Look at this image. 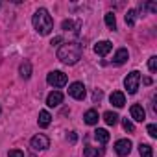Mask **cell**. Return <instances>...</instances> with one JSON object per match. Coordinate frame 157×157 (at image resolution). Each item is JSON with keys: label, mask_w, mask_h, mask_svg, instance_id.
<instances>
[{"label": "cell", "mask_w": 157, "mask_h": 157, "mask_svg": "<svg viewBox=\"0 0 157 157\" xmlns=\"http://www.w3.org/2000/svg\"><path fill=\"white\" fill-rule=\"evenodd\" d=\"M82 54H83V46L80 43L72 41V43H65V44L59 46L57 59L61 63H65V65H76L78 61L82 59Z\"/></svg>", "instance_id": "6da1fadb"}, {"label": "cell", "mask_w": 157, "mask_h": 157, "mask_svg": "<svg viewBox=\"0 0 157 157\" xmlns=\"http://www.w3.org/2000/svg\"><path fill=\"white\" fill-rule=\"evenodd\" d=\"M32 22H33V28L37 30L39 35H48V33L54 30V19L50 17V13H48L44 8H39V10L33 13Z\"/></svg>", "instance_id": "7a4b0ae2"}, {"label": "cell", "mask_w": 157, "mask_h": 157, "mask_svg": "<svg viewBox=\"0 0 157 157\" xmlns=\"http://www.w3.org/2000/svg\"><path fill=\"white\" fill-rule=\"evenodd\" d=\"M139 85H140V72L133 70V72H129L124 78V87H126L128 94H135L137 89H139Z\"/></svg>", "instance_id": "3957f363"}, {"label": "cell", "mask_w": 157, "mask_h": 157, "mask_svg": "<svg viewBox=\"0 0 157 157\" xmlns=\"http://www.w3.org/2000/svg\"><path fill=\"white\" fill-rule=\"evenodd\" d=\"M46 82H48V85L59 89V87H65V85H67L68 78H67V74L61 72V70H52V72H48V76H46Z\"/></svg>", "instance_id": "277c9868"}, {"label": "cell", "mask_w": 157, "mask_h": 157, "mask_svg": "<svg viewBox=\"0 0 157 157\" xmlns=\"http://www.w3.org/2000/svg\"><path fill=\"white\" fill-rule=\"evenodd\" d=\"M30 146H32V150H35V151H44V150L50 148V139H48L46 135H43V133H37L35 137H32Z\"/></svg>", "instance_id": "5b68a950"}, {"label": "cell", "mask_w": 157, "mask_h": 157, "mask_svg": "<svg viewBox=\"0 0 157 157\" xmlns=\"http://www.w3.org/2000/svg\"><path fill=\"white\" fill-rule=\"evenodd\" d=\"M68 94H70L74 100H83L85 94H87V89H85V85H83L82 82H74V83H70V87H68Z\"/></svg>", "instance_id": "8992f818"}, {"label": "cell", "mask_w": 157, "mask_h": 157, "mask_svg": "<svg viewBox=\"0 0 157 157\" xmlns=\"http://www.w3.org/2000/svg\"><path fill=\"white\" fill-rule=\"evenodd\" d=\"M115 151H117V155L126 157V155L131 151V140H129V139H118V140L115 142Z\"/></svg>", "instance_id": "52a82bcc"}, {"label": "cell", "mask_w": 157, "mask_h": 157, "mask_svg": "<svg viewBox=\"0 0 157 157\" xmlns=\"http://www.w3.org/2000/svg\"><path fill=\"white\" fill-rule=\"evenodd\" d=\"M129 113H131V118H133V120H137V122H144V118H146V111H144V107H142L140 104L131 105Z\"/></svg>", "instance_id": "ba28073f"}, {"label": "cell", "mask_w": 157, "mask_h": 157, "mask_svg": "<svg viewBox=\"0 0 157 157\" xmlns=\"http://www.w3.org/2000/svg\"><path fill=\"white\" fill-rule=\"evenodd\" d=\"M113 50V44H111V41H100V43H96L94 44V52L98 54V56H107L109 52Z\"/></svg>", "instance_id": "9c48e42d"}, {"label": "cell", "mask_w": 157, "mask_h": 157, "mask_svg": "<svg viewBox=\"0 0 157 157\" xmlns=\"http://www.w3.org/2000/svg\"><path fill=\"white\" fill-rule=\"evenodd\" d=\"M129 59V52L128 48H118L113 56V65H124L126 61Z\"/></svg>", "instance_id": "30bf717a"}, {"label": "cell", "mask_w": 157, "mask_h": 157, "mask_svg": "<svg viewBox=\"0 0 157 157\" xmlns=\"http://www.w3.org/2000/svg\"><path fill=\"white\" fill-rule=\"evenodd\" d=\"M61 102H63V94L59 91H52L46 96V105L48 107H57V105H61Z\"/></svg>", "instance_id": "8fae6325"}, {"label": "cell", "mask_w": 157, "mask_h": 157, "mask_svg": "<svg viewBox=\"0 0 157 157\" xmlns=\"http://www.w3.org/2000/svg\"><path fill=\"white\" fill-rule=\"evenodd\" d=\"M109 102H111L115 107H124V104H126V96H124V93L115 91V93L109 96Z\"/></svg>", "instance_id": "7c38bea8"}, {"label": "cell", "mask_w": 157, "mask_h": 157, "mask_svg": "<svg viewBox=\"0 0 157 157\" xmlns=\"http://www.w3.org/2000/svg\"><path fill=\"white\" fill-rule=\"evenodd\" d=\"M83 120H85V124H89V126H94V124H98V120H100V117H98V111H96V109H89V111H85V115H83Z\"/></svg>", "instance_id": "4fadbf2b"}, {"label": "cell", "mask_w": 157, "mask_h": 157, "mask_svg": "<svg viewBox=\"0 0 157 157\" xmlns=\"http://www.w3.org/2000/svg\"><path fill=\"white\" fill-rule=\"evenodd\" d=\"M19 74H21L22 80H30V78H32V63H30V61L21 63V67H19Z\"/></svg>", "instance_id": "5bb4252c"}, {"label": "cell", "mask_w": 157, "mask_h": 157, "mask_svg": "<svg viewBox=\"0 0 157 157\" xmlns=\"http://www.w3.org/2000/svg\"><path fill=\"white\" fill-rule=\"evenodd\" d=\"M50 122H52V115H50L48 111H41V113H39V118H37V124H39L41 128H48Z\"/></svg>", "instance_id": "9a60e30c"}, {"label": "cell", "mask_w": 157, "mask_h": 157, "mask_svg": "<svg viewBox=\"0 0 157 157\" xmlns=\"http://www.w3.org/2000/svg\"><path fill=\"white\" fill-rule=\"evenodd\" d=\"M94 139H96L100 144H105V142H109V131H107V129L98 128V129L94 131Z\"/></svg>", "instance_id": "2e32d148"}, {"label": "cell", "mask_w": 157, "mask_h": 157, "mask_svg": "<svg viewBox=\"0 0 157 157\" xmlns=\"http://www.w3.org/2000/svg\"><path fill=\"white\" fill-rule=\"evenodd\" d=\"M139 153H140V157H153V148L150 146V144H139Z\"/></svg>", "instance_id": "e0dca14e"}, {"label": "cell", "mask_w": 157, "mask_h": 157, "mask_svg": "<svg viewBox=\"0 0 157 157\" xmlns=\"http://www.w3.org/2000/svg\"><path fill=\"white\" fill-rule=\"evenodd\" d=\"M104 120H105L107 126H115L118 122V115L113 113V111H107V113H104Z\"/></svg>", "instance_id": "ac0fdd59"}, {"label": "cell", "mask_w": 157, "mask_h": 157, "mask_svg": "<svg viewBox=\"0 0 157 157\" xmlns=\"http://www.w3.org/2000/svg\"><path fill=\"white\" fill-rule=\"evenodd\" d=\"M102 153H104V150H102V148L98 150V148H93V146H87V148L83 150V155H85V157H100Z\"/></svg>", "instance_id": "d6986e66"}, {"label": "cell", "mask_w": 157, "mask_h": 157, "mask_svg": "<svg viewBox=\"0 0 157 157\" xmlns=\"http://www.w3.org/2000/svg\"><path fill=\"white\" fill-rule=\"evenodd\" d=\"M104 21H105V26H107V28H111V30H117V19H115V15H113L111 11H109V13H105Z\"/></svg>", "instance_id": "ffe728a7"}, {"label": "cell", "mask_w": 157, "mask_h": 157, "mask_svg": "<svg viewBox=\"0 0 157 157\" xmlns=\"http://www.w3.org/2000/svg\"><path fill=\"white\" fill-rule=\"evenodd\" d=\"M135 21H137V11H135V10H129V11L126 13V24H128V26H133Z\"/></svg>", "instance_id": "44dd1931"}, {"label": "cell", "mask_w": 157, "mask_h": 157, "mask_svg": "<svg viewBox=\"0 0 157 157\" xmlns=\"http://www.w3.org/2000/svg\"><path fill=\"white\" fill-rule=\"evenodd\" d=\"M78 30V28H80V24H78V22H74V21H63V30L65 32H68V30Z\"/></svg>", "instance_id": "7402d4cb"}, {"label": "cell", "mask_w": 157, "mask_h": 157, "mask_svg": "<svg viewBox=\"0 0 157 157\" xmlns=\"http://www.w3.org/2000/svg\"><path fill=\"white\" fill-rule=\"evenodd\" d=\"M122 128H124L128 133H133V131H135V126H133V122H131V120H128V118H124V120H122Z\"/></svg>", "instance_id": "603a6c76"}, {"label": "cell", "mask_w": 157, "mask_h": 157, "mask_svg": "<svg viewBox=\"0 0 157 157\" xmlns=\"http://www.w3.org/2000/svg\"><path fill=\"white\" fill-rule=\"evenodd\" d=\"M148 68H150L151 72L157 70V56H151V57H150V61H148Z\"/></svg>", "instance_id": "cb8c5ba5"}, {"label": "cell", "mask_w": 157, "mask_h": 157, "mask_svg": "<svg viewBox=\"0 0 157 157\" xmlns=\"http://www.w3.org/2000/svg\"><path fill=\"white\" fill-rule=\"evenodd\" d=\"M148 135L153 137V139L157 137V126L155 124H148Z\"/></svg>", "instance_id": "d4e9b609"}, {"label": "cell", "mask_w": 157, "mask_h": 157, "mask_svg": "<svg viewBox=\"0 0 157 157\" xmlns=\"http://www.w3.org/2000/svg\"><path fill=\"white\" fill-rule=\"evenodd\" d=\"M8 157H24V153H22L21 150H11V151L8 153Z\"/></svg>", "instance_id": "484cf974"}, {"label": "cell", "mask_w": 157, "mask_h": 157, "mask_svg": "<svg viewBox=\"0 0 157 157\" xmlns=\"http://www.w3.org/2000/svg\"><path fill=\"white\" fill-rule=\"evenodd\" d=\"M146 8H148L151 13H155V11H157V4H155V2H148V4H146Z\"/></svg>", "instance_id": "4316f807"}, {"label": "cell", "mask_w": 157, "mask_h": 157, "mask_svg": "<svg viewBox=\"0 0 157 157\" xmlns=\"http://www.w3.org/2000/svg\"><path fill=\"white\" fill-rule=\"evenodd\" d=\"M93 98H94V100H100V98H102V93H100V91H94Z\"/></svg>", "instance_id": "83f0119b"}, {"label": "cell", "mask_w": 157, "mask_h": 157, "mask_svg": "<svg viewBox=\"0 0 157 157\" xmlns=\"http://www.w3.org/2000/svg\"><path fill=\"white\" fill-rule=\"evenodd\" d=\"M76 139H78V137H76V133L72 131V133L68 135V140H70V142H76Z\"/></svg>", "instance_id": "f1b7e54d"}, {"label": "cell", "mask_w": 157, "mask_h": 157, "mask_svg": "<svg viewBox=\"0 0 157 157\" xmlns=\"http://www.w3.org/2000/svg\"><path fill=\"white\" fill-rule=\"evenodd\" d=\"M0 113H2V109H0Z\"/></svg>", "instance_id": "f546056e"}]
</instances>
